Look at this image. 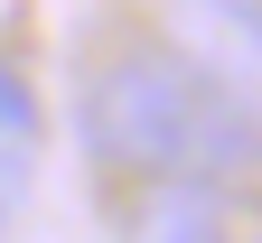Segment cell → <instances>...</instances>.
I'll return each mask as SVG.
<instances>
[{
  "instance_id": "5",
  "label": "cell",
  "mask_w": 262,
  "mask_h": 243,
  "mask_svg": "<svg viewBox=\"0 0 262 243\" xmlns=\"http://www.w3.org/2000/svg\"><path fill=\"white\" fill-rule=\"evenodd\" d=\"M19 187H28V168H19V159H0V234H10V206H19Z\"/></svg>"
},
{
  "instance_id": "3",
  "label": "cell",
  "mask_w": 262,
  "mask_h": 243,
  "mask_svg": "<svg viewBox=\"0 0 262 243\" xmlns=\"http://www.w3.org/2000/svg\"><path fill=\"white\" fill-rule=\"evenodd\" d=\"M122 243H234V196L215 178H150L122 206Z\"/></svg>"
},
{
  "instance_id": "1",
  "label": "cell",
  "mask_w": 262,
  "mask_h": 243,
  "mask_svg": "<svg viewBox=\"0 0 262 243\" xmlns=\"http://www.w3.org/2000/svg\"><path fill=\"white\" fill-rule=\"evenodd\" d=\"M206 103L215 84L169 47V38H131L84 75L75 94V141L94 168L113 178H187L196 159V131H206Z\"/></svg>"
},
{
  "instance_id": "6",
  "label": "cell",
  "mask_w": 262,
  "mask_h": 243,
  "mask_svg": "<svg viewBox=\"0 0 262 243\" xmlns=\"http://www.w3.org/2000/svg\"><path fill=\"white\" fill-rule=\"evenodd\" d=\"M244 10H262V0H244Z\"/></svg>"
},
{
  "instance_id": "2",
  "label": "cell",
  "mask_w": 262,
  "mask_h": 243,
  "mask_svg": "<svg viewBox=\"0 0 262 243\" xmlns=\"http://www.w3.org/2000/svg\"><path fill=\"white\" fill-rule=\"evenodd\" d=\"M169 47L196 65L206 84L262 113V10L244 0H169Z\"/></svg>"
},
{
  "instance_id": "4",
  "label": "cell",
  "mask_w": 262,
  "mask_h": 243,
  "mask_svg": "<svg viewBox=\"0 0 262 243\" xmlns=\"http://www.w3.org/2000/svg\"><path fill=\"white\" fill-rule=\"evenodd\" d=\"M0 141H10V150H28V141H38V94H28V75H19V65H0Z\"/></svg>"
}]
</instances>
